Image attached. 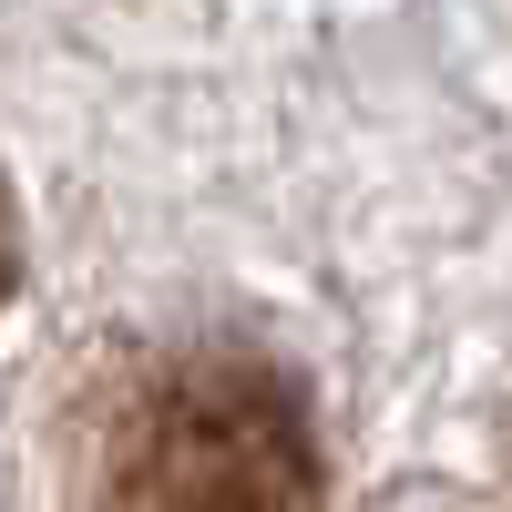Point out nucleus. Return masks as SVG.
I'll return each instance as SVG.
<instances>
[{
	"label": "nucleus",
	"mask_w": 512,
	"mask_h": 512,
	"mask_svg": "<svg viewBox=\"0 0 512 512\" xmlns=\"http://www.w3.org/2000/svg\"><path fill=\"white\" fill-rule=\"evenodd\" d=\"M103 512H318V420L246 349H185L123 390Z\"/></svg>",
	"instance_id": "1"
},
{
	"label": "nucleus",
	"mask_w": 512,
	"mask_h": 512,
	"mask_svg": "<svg viewBox=\"0 0 512 512\" xmlns=\"http://www.w3.org/2000/svg\"><path fill=\"white\" fill-rule=\"evenodd\" d=\"M11 277H21V236H11V185H0V308H11Z\"/></svg>",
	"instance_id": "2"
}]
</instances>
